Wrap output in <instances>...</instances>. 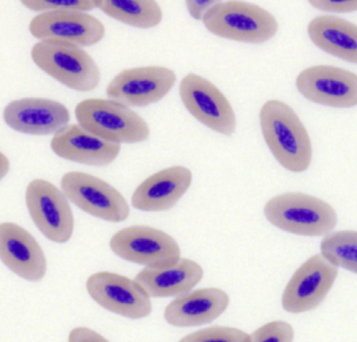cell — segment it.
I'll return each mask as SVG.
<instances>
[{"instance_id": "obj_2", "label": "cell", "mask_w": 357, "mask_h": 342, "mask_svg": "<svg viewBox=\"0 0 357 342\" xmlns=\"http://www.w3.org/2000/svg\"><path fill=\"white\" fill-rule=\"evenodd\" d=\"M31 55L41 70L73 90L90 91L100 83L97 64L80 46L59 40H42L33 46Z\"/></svg>"}, {"instance_id": "obj_30", "label": "cell", "mask_w": 357, "mask_h": 342, "mask_svg": "<svg viewBox=\"0 0 357 342\" xmlns=\"http://www.w3.org/2000/svg\"><path fill=\"white\" fill-rule=\"evenodd\" d=\"M10 163L8 157L0 152V180H2L8 173Z\"/></svg>"}, {"instance_id": "obj_3", "label": "cell", "mask_w": 357, "mask_h": 342, "mask_svg": "<svg viewBox=\"0 0 357 342\" xmlns=\"http://www.w3.org/2000/svg\"><path fill=\"white\" fill-rule=\"evenodd\" d=\"M264 214L275 227L304 236L326 235L337 222V215L330 205L303 193L278 195L268 202Z\"/></svg>"}, {"instance_id": "obj_26", "label": "cell", "mask_w": 357, "mask_h": 342, "mask_svg": "<svg viewBox=\"0 0 357 342\" xmlns=\"http://www.w3.org/2000/svg\"><path fill=\"white\" fill-rule=\"evenodd\" d=\"M255 342H290L294 336L292 327L283 321H274L265 325L250 336Z\"/></svg>"}, {"instance_id": "obj_14", "label": "cell", "mask_w": 357, "mask_h": 342, "mask_svg": "<svg viewBox=\"0 0 357 342\" xmlns=\"http://www.w3.org/2000/svg\"><path fill=\"white\" fill-rule=\"evenodd\" d=\"M29 31L33 37L66 41L80 47L91 46L104 38L105 27L85 12H43L32 19Z\"/></svg>"}, {"instance_id": "obj_11", "label": "cell", "mask_w": 357, "mask_h": 342, "mask_svg": "<svg viewBox=\"0 0 357 342\" xmlns=\"http://www.w3.org/2000/svg\"><path fill=\"white\" fill-rule=\"evenodd\" d=\"M180 95L187 110L203 125L225 135L234 133L236 122L233 109L209 80L192 73L186 75L180 84Z\"/></svg>"}, {"instance_id": "obj_4", "label": "cell", "mask_w": 357, "mask_h": 342, "mask_svg": "<svg viewBox=\"0 0 357 342\" xmlns=\"http://www.w3.org/2000/svg\"><path fill=\"white\" fill-rule=\"evenodd\" d=\"M75 116L83 128L115 143H137L149 137L146 121L129 107L114 100H84L76 107Z\"/></svg>"}, {"instance_id": "obj_7", "label": "cell", "mask_w": 357, "mask_h": 342, "mask_svg": "<svg viewBox=\"0 0 357 342\" xmlns=\"http://www.w3.org/2000/svg\"><path fill=\"white\" fill-rule=\"evenodd\" d=\"M110 247L121 258L150 267L169 265L181 256L178 244L173 237L146 226L121 230L111 239Z\"/></svg>"}, {"instance_id": "obj_16", "label": "cell", "mask_w": 357, "mask_h": 342, "mask_svg": "<svg viewBox=\"0 0 357 342\" xmlns=\"http://www.w3.org/2000/svg\"><path fill=\"white\" fill-rule=\"evenodd\" d=\"M0 260L15 274L39 281L46 272V259L35 238L14 223L0 224Z\"/></svg>"}, {"instance_id": "obj_6", "label": "cell", "mask_w": 357, "mask_h": 342, "mask_svg": "<svg viewBox=\"0 0 357 342\" xmlns=\"http://www.w3.org/2000/svg\"><path fill=\"white\" fill-rule=\"evenodd\" d=\"M61 188L68 200L97 218L121 222L130 208L123 195L113 186L96 176L79 171L66 173Z\"/></svg>"}, {"instance_id": "obj_13", "label": "cell", "mask_w": 357, "mask_h": 342, "mask_svg": "<svg viewBox=\"0 0 357 342\" xmlns=\"http://www.w3.org/2000/svg\"><path fill=\"white\" fill-rule=\"evenodd\" d=\"M296 87L307 100L321 105L348 109L357 104V77L340 68L319 65L303 70Z\"/></svg>"}, {"instance_id": "obj_15", "label": "cell", "mask_w": 357, "mask_h": 342, "mask_svg": "<svg viewBox=\"0 0 357 342\" xmlns=\"http://www.w3.org/2000/svg\"><path fill=\"white\" fill-rule=\"evenodd\" d=\"M3 118L14 130L32 135L58 134L70 119L68 109L61 103L40 98H24L10 103Z\"/></svg>"}, {"instance_id": "obj_24", "label": "cell", "mask_w": 357, "mask_h": 342, "mask_svg": "<svg viewBox=\"0 0 357 342\" xmlns=\"http://www.w3.org/2000/svg\"><path fill=\"white\" fill-rule=\"evenodd\" d=\"M180 341L185 342H249L250 336L238 329L214 327L187 335Z\"/></svg>"}, {"instance_id": "obj_18", "label": "cell", "mask_w": 357, "mask_h": 342, "mask_svg": "<svg viewBox=\"0 0 357 342\" xmlns=\"http://www.w3.org/2000/svg\"><path fill=\"white\" fill-rule=\"evenodd\" d=\"M192 175L184 166L170 167L152 175L135 190L132 205L139 210L160 212L174 208L190 187Z\"/></svg>"}, {"instance_id": "obj_5", "label": "cell", "mask_w": 357, "mask_h": 342, "mask_svg": "<svg viewBox=\"0 0 357 342\" xmlns=\"http://www.w3.org/2000/svg\"><path fill=\"white\" fill-rule=\"evenodd\" d=\"M211 33L230 40L263 43L278 32L275 17L266 10L241 1L218 2L202 18Z\"/></svg>"}, {"instance_id": "obj_8", "label": "cell", "mask_w": 357, "mask_h": 342, "mask_svg": "<svg viewBox=\"0 0 357 342\" xmlns=\"http://www.w3.org/2000/svg\"><path fill=\"white\" fill-rule=\"evenodd\" d=\"M26 203L33 221L47 239L59 243L70 239L74 218L63 192L48 181L36 179L26 188Z\"/></svg>"}, {"instance_id": "obj_10", "label": "cell", "mask_w": 357, "mask_h": 342, "mask_svg": "<svg viewBox=\"0 0 357 342\" xmlns=\"http://www.w3.org/2000/svg\"><path fill=\"white\" fill-rule=\"evenodd\" d=\"M174 72L161 66L126 70L109 84L107 95L128 107H146L161 101L176 83Z\"/></svg>"}, {"instance_id": "obj_19", "label": "cell", "mask_w": 357, "mask_h": 342, "mask_svg": "<svg viewBox=\"0 0 357 342\" xmlns=\"http://www.w3.org/2000/svg\"><path fill=\"white\" fill-rule=\"evenodd\" d=\"M229 304L227 293L218 288L188 291L167 306L165 318L168 323L177 327L201 325L217 319Z\"/></svg>"}, {"instance_id": "obj_28", "label": "cell", "mask_w": 357, "mask_h": 342, "mask_svg": "<svg viewBox=\"0 0 357 342\" xmlns=\"http://www.w3.org/2000/svg\"><path fill=\"white\" fill-rule=\"evenodd\" d=\"M69 341L71 342H101L107 341L103 336L98 332L83 327L73 329L69 335Z\"/></svg>"}, {"instance_id": "obj_23", "label": "cell", "mask_w": 357, "mask_h": 342, "mask_svg": "<svg viewBox=\"0 0 357 342\" xmlns=\"http://www.w3.org/2000/svg\"><path fill=\"white\" fill-rule=\"evenodd\" d=\"M321 255L333 265L357 272V232L341 231L326 235L321 244Z\"/></svg>"}, {"instance_id": "obj_25", "label": "cell", "mask_w": 357, "mask_h": 342, "mask_svg": "<svg viewBox=\"0 0 357 342\" xmlns=\"http://www.w3.org/2000/svg\"><path fill=\"white\" fill-rule=\"evenodd\" d=\"M22 4L36 12L80 11L88 13L98 8V1H74V0H24Z\"/></svg>"}, {"instance_id": "obj_20", "label": "cell", "mask_w": 357, "mask_h": 342, "mask_svg": "<svg viewBox=\"0 0 357 342\" xmlns=\"http://www.w3.org/2000/svg\"><path fill=\"white\" fill-rule=\"evenodd\" d=\"M202 277L203 270L199 265L179 258L169 265L146 267L135 280L150 297L165 298L179 297L190 291Z\"/></svg>"}, {"instance_id": "obj_21", "label": "cell", "mask_w": 357, "mask_h": 342, "mask_svg": "<svg viewBox=\"0 0 357 342\" xmlns=\"http://www.w3.org/2000/svg\"><path fill=\"white\" fill-rule=\"evenodd\" d=\"M312 40L324 52L351 63H357V27L347 20L324 15L308 26Z\"/></svg>"}, {"instance_id": "obj_12", "label": "cell", "mask_w": 357, "mask_h": 342, "mask_svg": "<svg viewBox=\"0 0 357 342\" xmlns=\"http://www.w3.org/2000/svg\"><path fill=\"white\" fill-rule=\"evenodd\" d=\"M91 297L102 307L131 319L146 318L151 312L150 297L135 281L117 273L100 272L86 281Z\"/></svg>"}, {"instance_id": "obj_17", "label": "cell", "mask_w": 357, "mask_h": 342, "mask_svg": "<svg viewBox=\"0 0 357 342\" xmlns=\"http://www.w3.org/2000/svg\"><path fill=\"white\" fill-rule=\"evenodd\" d=\"M50 146L64 160L94 166L109 165L121 153V144L101 139L79 124L67 126L55 134Z\"/></svg>"}, {"instance_id": "obj_1", "label": "cell", "mask_w": 357, "mask_h": 342, "mask_svg": "<svg viewBox=\"0 0 357 342\" xmlns=\"http://www.w3.org/2000/svg\"><path fill=\"white\" fill-rule=\"evenodd\" d=\"M260 123L266 143L278 162L291 172L307 171L312 159V142L293 109L281 101H269L261 109Z\"/></svg>"}, {"instance_id": "obj_22", "label": "cell", "mask_w": 357, "mask_h": 342, "mask_svg": "<svg viewBox=\"0 0 357 342\" xmlns=\"http://www.w3.org/2000/svg\"><path fill=\"white\" fill-rule=\"evenodd\" d=\"M98 8L118 21L140 29L159 25L163 15L160 5L155 1H98Z\"/></svg>"}, {"instance_id": "obj_27", "label": "cell", "mask_w": 357, "mask_h": 342, "mask_svg": "<svg viewBox=\"0 0 357 342\" xmlns=\"http://www.w3.org/2000/svg\"><path fill=\"white\" fill-rule=\"evenodd\" d=\"M310 3L317 9L338 13H345L356 11V1H310Z\"/></svg>"}, {"instance_id": "obj_9", "label": "cell", "mask_w": 357, "mask_h": 342, "mask_svg": "<svg viewBox=\"0 0 357 342\" xmlns=\"http://www.w3.org/2000/svg\"><path fill=\"white\" fill-rule=\"evenodd\" d=\"M338 267L322 255L305 261L287 283L282 299L284 309L301 313L318 308L335 283Z\"/></svg>"}, {"instance_id": "obj_29", "label": "cell", "mask_w": 357, "mask_h": 342, "mask_svg": "<svg viewBox=\"0 0 357 342\" xmlns=\"http://www.w3.org/2000/svg\"><path fill=\"white\" fill-rule=\"evenodd\" d=\"M219 1H186L187 10L192 17L202 20L206 13Z\"/></svg>"}]
</instances>
